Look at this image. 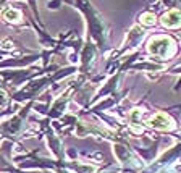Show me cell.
I'll list each match as a JSON object with an SVG mask.
<instances>
[{"instance_id":"6da1fadb","label":"cell","mask_w":181,"mask_h":173,"mask_svg":"<svg viewBox=\"0 0 181 173\" xmlns=\"http://www.w3.org/2000/svg\"><path fill=\"white\" fill-rule=\"evenodd\" d=\"M170 121H171V120L166 117V115L158 113V115H155V117L150 120V125L155 126V128H168V126H171Z\"/></svg>"},{"instance_id":"3957f363","label":"cell","mask_w":181,"mask_h":173,"mask_svg":"<svg viewBox=\"0 0 181 173\" xmlns=\"http://www.w3.org/2000/svg\"><path fill=\"white\" fill-rule=\"evenodd\" d=\"M141 19H142V23H146V24H152V23L155 21V19H154V16L149 15V13H147V15H144Z\"/></svg>"},{"instance_id":"7a4b0ae2","label":"cell","mask_w":181,"mask_h":173,"mask_svg":"<svg viewBox=\"0 0 181 173\" xmlns=\"http://www.w3.org/2000/svg\"><path fill=\"white\" fill-rule=\"evenodd\" d=\"M163 23L166 26H176L181 23V15L178 11H170V13H166L165 18H163Z\"/></svg>"}]
</instances>
